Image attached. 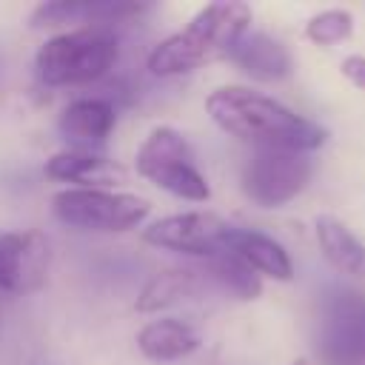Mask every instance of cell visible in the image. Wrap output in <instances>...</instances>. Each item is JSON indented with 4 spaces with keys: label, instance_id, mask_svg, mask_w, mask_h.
I'll use <instances>...</instances> for the list:
<instances>
[{
    "label": "cell",
    "instance_id": "obj_19",
    "mask_svg": "<svg viewBox=\"0 0 365 365\" xmlns=\"http://www.w3.org/2000/svg\"><path fill=\"white\" fill-rule=\"evenodd\" d=\"M354 31V17L345 9H325L305 23V37L317 46H336Z\"/></svg>",
    "mask_w": 365,
    "mask_h": 365
},
{
    "label": "cell",
    "instance_id": "obj_15",
    "mask_svg": "<svg viewBox=\"0 0 365 365\" xmlns=\"http://www.w3.org/2000/svg\"><path fill=\"white\" fill-rule=\"evenodd\" d=\"M317 242L325 254V259L351 277H365V242L336 217L319 214L314 220Z\"/></svg>",
    "mask_w": 365,
    "mask_h": 365
},
{
    "label": "cell",
    "instance_id": "obj_7",
    "mask_svg": "<svg viewBox=\"0 0 365 365\" xmlns=\"http://www.w3.org/2000/svg\"><path fill=\"white\" fill-rule=\"evenodd\" d=\"M314 163L302 151L254 148L242 168V191L259 208H279L308 185Z\"/></svg>",
    "mask_w": 365,
    "mask_h": 365
},
{
    "label": "cell",
    "instance_id": "obj_13",
    "mask_svg": "<svg viewBox=\"0 0 365 365\" xmlns=\"http://www.w3.org/2000/svg\"><path fill=\"white\" fill-rule=\"evenodd\" d=\"M225 248L234 251L240 259H245L262 277H271V279H291L294 277V262H291L288 251L274 237H268L262 231L231 225V231L225 237Z\"/></svg>",
    "mask_w": 365,
    "mask_h": 365
},
{
    "label": "cell",
    "instance_id": "obj_10",
    "mask_svg": "<svg viewBox=\"0 0 365 365\" xmlns=\"http://www.w3.org/2000/svg\"><path fill=\"white\" fill-rule=\"evenodd\" d=\"M51 265V245L40 231L0 234V291L31 294L43 288Z\"/></svg>",
    "mask_w": 365,
    "mask_h": 365
},
{
    "label": "cell",
    "instance_id": "obj_11",
    "mask_svg": "<svg viewBox=\"0 0 365 365\" xmlns=\"http://www.w3.org/2000/svg\"><path fill=\"white\" fill-rule=\"evenodd\" d=\"M231 60L240 71L259 83H279L294 71L291 51L265 31H248L231 51Z\"/></svg>",
    "mask_w": 365,
    "mask_h": 365
},
{
    "label": "cell",
    "instance_id": "obj_1",
    "mask_svg": "<svg viewBox=\"0 0 365 365\" xmlns=\"http://www.w3.org/2000/svg\"><path fill=\"white\" fill-rule=\"evenodd\" d=\"M205 111L225 134L245 140L254 148H288L308 154L328 140V131L319 123L245 86L214 88L205 100Z\"/></svg>",
    "mask_w": 365,
    "mask_h": 365
},
{
    "label": "cell",
    "instance_id": "obj_20",
    "mask_svg": "<svg viewBox=\"0 0 365 365\" xmlns=\"http://www.w3.org/2000/svg\"><path fill=\"white\" fill-rule=\"evenodd\" d=\"M339 68H342V74H345L354 86L365 88V57H362V54H351V57H345Z\"/></svg>",
    "mask_w": 365,
    "mask_h": 365
},
{
    "label": "cell",
    "instance_id": "obj_2",
    "mask_svg": "<svg viewBox=\"0 0 365 365\" xmlns=\"http://www.w3.org/2000/svg\"><path fill=\"white\" fill-rule=\"evenodd\" d=\"M251 9L240 0L208 3L185 29L165 37L148 54V71L157 77H174L197 71L220 57H231L237 43L248 34Z\"/></svg>",
    "mask_w": 365,
    "mask_h": 365
},
{
    "label": "cell",
    "instance_id": "obj_5",
    "mask_svg": "<svg viewBox=\"0 0 365 365\" xmlns=\"http://www.w3.org/2000/svg\"><path fill=\"white\" fill-rule=\"evenodd\" d=\"M51 211L60 222L80 228V231H103V234H120L137 228L151 205L148 200L125 191H108V188H66L51 197Z\"/></svg>",
    "mask_w": 365,
    "mask_h": 365
},
{
    "label": "cell",
    "instance_id": "obj_8",
    "mask_svg": "<svg viewBox=\"0 0 365 365\" xmlns=\"http://www.w3.org/2000/svg\"><path fill=\"white\" fill-rule=\"evenodd\" d=\"M228 231H231V222H225L214 211H182V214H171L151 222L143 231V240L165 251H180V254L205 259L225 248Z\"/></svg>",
    "mask_w": 365,
    "mask_h": 365
},
{
    "label": "cell",
    "instance_id": "obj_17",
    "mask_svg": "<svg viewBox=\"0 0 365 365\" xmlns=\"http://www.w3.org/2000/svg\"><path fill=\"white\" fill-rule=\"evenodd\" d=\"M202 274H205L211 282H217L222 291H228V294H234V297H240V299H257L259 291H262L259 274H257L245 259H240L234 251H228V248H222V251L205 257Z\"/></svg>",
    "mask_w": 365,
    "mask_h": 365
},
{
    "label": "cell",
    "instance_id": "obj_12",
    "mask_svg": "<svg viewBox=\"0 0 365 365\" xmlns=\"http://www.w3.org/2000/svg\"><path fill=\"white\" fill-rule=\"evenodd\" d=\"M117 123V111L106 97H83L63 108L57 128L60 134L74 143V148L88 151V145L103 143Z\"/></svg>",
    "mask_w": 365,
    "mask_h": 365
},
{
    "label": "cell",
    "instance_id": "obj_9",
    "mask_svg": "<svg viewBox=\"0 0 365 365\" xmlns=\"http://www.w3.org/2000/svg\"><path fill=\"white\" fill-rule=\"evenodd\" d=\"M151 11V3L140 0H51L31 11L34 29H108L111 23H128Z\"/></svg>",
    "mask_w": 365,
    "mask_h": 365
},
{
    "label": "cell",
    "instance_id": "obj_3",
    "mask_svg": "<svg viewBox=\"0 0 365 365\" xmlns=\"http://www.w3.org/2000/svg\"><path fill=\"white\" fill-rule=\"evenodd\" d=\"M120 46L111 29H74L48 37L37 57L34 68L46 86H80L100 80L117 63Z\"/></svg>",
    "mask_w": 365,
    "mask_h": 365
},
{
    "label": "cell",
    "instance_id": "obj_18",
    "mask_svg": "<svg viewBox=\"0 0 365 365\" xmlns=\"http://www.w3.org/2000/svg\"><path fill=\"white\" fill-rule=\"evenodd\" d=\"M103 168H106V160L100 154L83 151V148H66V151H57L46 163V177L60 180V182H86L97 177V171Z\"/></svg>",
    "mask_w": 365,
    "mask_h": 365
},
{
    "label": "cell",
    "instance_id": "obj_6",
    "mask_svg": "<svg viewBox=\"0 0 365 365\" xmlns=\"http://www.w3.org/2000/svg\"><path fill=\"white\" fill-rule=\"evenodd\" d=\"M317 348L334 365L365 362V291L328 285L317 302Z\"/></svg>",
    "mask_w": 365,
    "mask_h": 365
},
{
    "label": "cell",
    "instance_id": "obj_4",
    "mask_svg": "<svg viewBox=\"0 0 365 365\" xmlns=\"http://www.w3.org/2000/svg\"><path fill=\"white\" fill-rule=\"evenodd\" d=\"M134 165L143 180L154 182L157 188L180 200L205 202L211 197L205 177L194 163L188 140L171 125H157L148 131V137L134 154Z\"/></svg>",
    "mask_w": 365,
    "mask_h": 365
},
{
    "label": "cell",
    "instance_id": "obj_14",
    "mask_svg": "<svg viewBox=\"0 0 365 365\" xmlns=\"http://www.w3.org/2000/svg\"><path fill=\"white\" fill-rule=\"evenodd\" d=\"M137 348L145 359L174 362V359H182L200 348V334L182 319L160 317V319H151L148 325L140 328Z\"/></svg>",
    "mask_w": 365,
    "mask_h": 365
},
{
    "label": "cell",
    "instance_id": "obj_16",
    "mask_svg": "<svg viewBox=\"0 0 365 365\" xmlns=\"http://www.w3.org/2000/svg\"><path fill=\"white\" fill-rule=\"evenodd\" d=\"M202 288V274L191 271V268H165L160 274H154L137 294L134 308L143 314H154L163 311L180 299H191L197 291Z\"/></svg>",
    "mask_w": 365,
    "mask_h": 365
}]
</instances>
